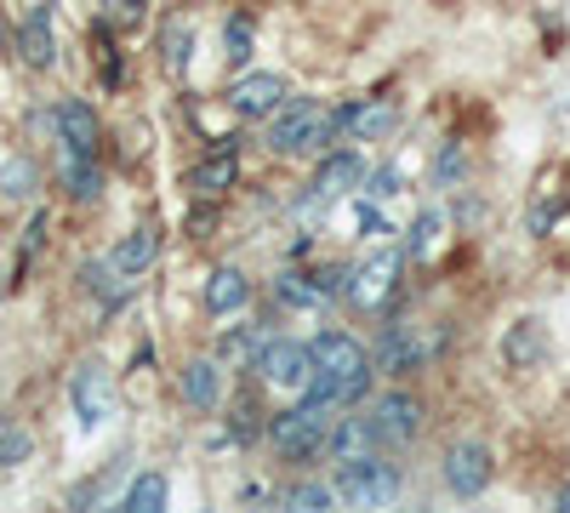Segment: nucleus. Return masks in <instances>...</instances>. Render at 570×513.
Wrapping results in <instances>:
<instances>
[{
    "mask_svg": "<svg viewBox=\"0 0 570 513\" xmlns=\"http://www.w3.org/2000/svg\"><path fill=\"white\" fill-rule=\"evenodd\" d=\"M371 371H376V359L348 337V332H325L320 343H314V377H308V399H320V405H354V399H365V388H371Z\"/></svg>",
    "mask_w": 570,
    "mask_h": 513,
    "instance_id": "nucleus-1",
    "label": "nucleus"
},
{
    "mask_svg": "<svg viewBox=\"0 0 570 513\" xmlns=\"http://www.w3.org/2000/svg\"><path fill=\"white\" fill-rule=\"evenodd\" d=\"M325 434H331V405H320V399H303V405H292V411L268 416V440H274V451H279L285 462L320 456V451H325Z\"/></svg>",
    "mask_w": 570,
    "mask_h": 513,
    "instance_id": "nucleus-2",
    "label": "nucleus"
},
{
    "mask_svg": "<svg viewBox=\"0 0 570 513\" xmlns=\"http://www.w3.org/2000/svg\"><path fill=\"white\" fill-rule=\"evenodd\" d=\"M331 485H337V496L354 502V507H383V502H394L400 474H394V462H376V451H365V456H343Z\"/></svg>",
    "mask_w": 570,
    "mask_h": 513,
    "instance_id": "nucleus-3",
    "label": "nucleus"
},
{
    "mask_svg": "<svg viewBox=\"0 0 570 513\" xmlns=\"http://www.w3.org/2000/svg\"><path fill=\"white\" fill-rule=\"evenodd\" d=\"M268 144H274L279 155H325V149H331V120L320 115V103L292 98V103L274 115Z\"/></svg>",
    "mask_w": 570,
    "mask_h": 513,
    "instance_id": "nucleus-4",
    "label": "nucleus"
},
{
    "mask_svg": "<svg viewBox=\"0 0 570 513\" xmlns=\"http://www.w3.org/2000/svg\"><path fill=\"white\" fill-rule=\"evenodd\" d=\"M257 371H263L274 388H308V377H314V348H303V343H292V337H263Z\"/></svg>",
    "mask_w": 570,
    "mask_h": 513,
    "instance_id": "nucleus-5",
    "label": "nucleus"
},
{
    "mask_svg": "<svg viewBox=\"0 0 570 513\" xmlns=\"http://www.w3.org/2000/svg\"><path fill=\"white\" fill-rule=\"evenodd\" d=\"M69 399H75L80 428H86V434H98V428L109 423V411H115L109 371H104V365H80V371H75V383H69Z\"/></svg>",
    "mask_w": 570,
    "mask_h": 513,
    "instance_id": "nucleus-6",
    "label": "nucleus"
},
{
    "mask_svg": "<svg viewBox=\"0 0 570 513\" xmlns=\"http://www.w3.org/2000/svg\"><path fill=\"white\" fill-rule=\"evenodd\" d=\"M234 144H240V137H217L212 155L188 171V189H195L200 200H217V195H228L234 182H240V149Z\"/></svg>",
    "mask_w": 570,
    "mask_h": 513,
    "instance_id": "nucleus-7",
    "label": "nucleus"
},
{
    "mask_svg": "<svg viewBox=\"0 0 570 513\" xmlns=\"http://www.w3.org/2000/svg\"><path fill=\"white\" fill-rule=\"evenodd\" d=\"M371 428H376V445H411L422 434V399L383 394V399L371 405Z\"/></svg>",
    "mask_w": 570,
    "mask_h": 513,
    "instance_id": "nucleus-8",
    "label": "nucleus"
},
{
    "mask_svg": "<svg viewBox=\"0 0 570 513\" xmlns=\"http://www.w3.org/2000/svg\"><path fill=\"white\" fill-rule=\"evenodd\" d=\"M491 485V451L480 440H462L445 451V491L451 496H480Z\"/></svg>",
    "mask_w": 570,
    "mask_h": 513,
    "instance_id": "nucleus-9",
    "label": "nucleus"
},
{
    "mask_svg": "<svg viewBox=\"0 0 570 513\" xmlns=\"http://www.w3.org/2000/svg\"><path fill=\"white\" fill-rule=\"evenodd\" d=\"M400 251L394 246H383L376 257H365L354 274H348V297L360 303V308H376V303H389V292H394V279H400Z\"/></svg>",
    "mask_w": 570,
    "mask_h": 513,
    "instance_id": "nucleus-10",
    "label": "nucleus"
},
{
    "mask_svg": "<svg viewBox=\"0 0 570 513\" xmlns=\"http://www.w3.org/2000/svg\"><path fill=\"white\" fill-rule=\"evenodd\" d=\"M285 103V80L279 75H240L228 86V109L240 115V120H263Z\"/></svg>",
    "mask_w": 570,
    "mask_h": 513,
    "instance_id": "nucleus-11",
    "label": "nucleus"
},
{
    "mask_svg": "<svg viewBox=\"0 0 570 513\" xmlns=\"http://www.w3.org/2000/svg\"><path fill=\"white\" fill-rule=\"evenodd\" d=\"M52 126H58L63 155H98V115H91V103L63 98V103L52 109Z\"/></svg>",
    "mask_w": 570,
    "mask_h": 513,
    "instance_id": "nucleus-12",
    "label": "nucleus"
},
{
    "mask_svg": "<svg viewBox=\"0 0 570 513\" xmlns=\"http://www.w3.org/2000/svg\"><path fill=\"white\" fill-rule=\"evenodd\" d=\"M422 359H428V348L411 325H389L376 337V371H389V377H411V371H422Z\"/></svg>",
    "mask_w": 570,
    "mask_h": 513,
    "instance_id": "nucleus-13",
    "label": "nucleus"
},
{
    "mask_svg": "<svg viewBox=\"0 0 570 513\" xmlns=\"http://www.w3.org/2000/svg\"><path fill=\"white\" fill-rule=\"evenodd\" d=\"M18 52H23L29 69H52V63H58V34H52V7H46V0L23 18V29H18Z\"/></svg>",
    "mask_w": 570,
    "mask_h": 513,
    "instance_id": "nucleus-14",
    "label": "nucleus"
},
{
    "mask_svg": "<svg viewBox=\"0 0 570 513\" xmlns=\"http://www.w3.org/2000/svg\"><path fill=\"white\" fill-rule=\"evenodd\" d=\"M354 182H365L360 155H325L320 171H314V200H337V195L354 189Z\"/></svg>",
    "mask_w": 570,
    "mask_h": 513,
    "instance_id": "nucleus-15",
    "label": "nucleus"
},
{
    "mask_svg": "<svg viewBox=\"0 0 570 513\" xmlns=\"http://www.w3.org/2000/svg\"><path fill=\"white\" fill-rule=\"evenodd\" d=\"M325 451H331V462L376 451V428H371V416H343V423H331V434H325Z\"/></svg>",
    "mask_w": 570,
    "mask_h": 513,
    "instance_id": "nucleus-16",
    "label": "nucleus"
},
{
    "mask_svg": "<svg viewBox=\"0 0 570 513\" xmlns=\"http://www.w3.org/2000/svg\"><path fill=\"white\" fill-rule=\"evenodd\" d=\"M183 399L195 405V411H217L223 399V371L212 359H188L183 365Z\"/></svg>",
    "mask_w": 570,
    "mask_h": 513,
    "instance_id": "nucleus-17",
    "label": "nucleus"
},
{
    "mask_svg": "<svg viewBox=\"0 0 570 513\" xmlns=\"http://www.w3.org/2000/svg\"><path fill=\"white\" fill-rule=\"evenodd\" d=\"M542 354H548V332H542L537 319H519L513 332L502 337V359H508L513 371H525V365H537Z\"/></svg>",
    "mask_w": 570,
    "mask_h": 513,
    "instance_id": "nucleus-18",
    "label": "nucleus"
},
{
    "mask_svg": "<svg viewBox=\"0 0 570 513\" xmlns=\"http://www.w3.org/2000/svg\"><path fill=\"white\" fill-rule=\"evenodd\" d=\"M246 297H252V279L240 268H217L212 274V286H206V308L212 314H240Z\"/></svg>",
    "mask_w": 570,
    "mask_h": 513,
    "instance_id": "nucleus-19",
    "label": "nucleus"
},
{
    "mask_svg": "<svg viewBox=\"0 0 570 513\" xmlns=\"http://www.w3.org/2000/svg\"><path fill=\"white\" fill-rule=\"evenodd\" d=\"M63 189H69V200H80V206L98 200V195H104L98 160H91V155H63Z\"/></svg>",
    "mask_w": 570,
    "mask_h": 513,
    "instance_id": "nucleus-20",
    "label": "nucleus"
},
{
    "mask_svg": "<svg viewBox=\"0 0 570 513\" xmlns=\"http://www.w3.org/2000/svg\"><path fill=\"white\" fill-rule=\"evenodd\" d=\"M155 251H160V235H155V228H131V235L115 246V268H120V274H142V268L155 263Z\"/></svg>",
    "mask_w": 570,
    "mask_h": 513,
    "instance_id": "nucleus-21",
    "label": "nucleus"
},
{
    "mask_svg": "<svg viewBox=\"0 0 570 513\" xmlns=\"http://www.w3.org/2000/svg\"><path fill=\"white\" fill-rule=\"evenodd\" d=\"M160 52H166V69L183 75L188 58H195V23H188V18H171V23L160 29Z\"/></svg>",
    "mask_w": 570,
    "mask_h": 513,
    "instance_id": "nucleus-22",
    "label": "nucleus"
},
{
    "mask_svg": "<svg viewBox=\"0 0 570 513\" xmlns=\"http://www.w3.org/2000/svg\"><path fill=\"white\" fill-rule=\"evenodd\" d=\"M166 507V474H137L120 496V513H160Z\"/></svg>",
    "mask_w": 570,
    "mask_h": 513,
    "instance_id": "nucleus-23",
    "label": "nucleus"
},
{
    "mask_svg": "<svg viewBox=\"0 0 570 513\" xmlns=\"http://www.w3.org/2000/svg\"><path fill=\"white\" fill-rule=\"evenodd\" d=\"M389 126H394V103H354V115H348V131L360 144H376Z\"/></svg>",
    "mask_w": 570,
    "mask_h": 513,
    "instance_id": "nucleus-24",
    "label": "nucleus"
},
{
    "mask_svg": "<svg viewBox=\"0 0 570 513\" xmlns=\"http://www.w3.org/2000/svg\"><path fill=\"white\" fill-rule=\"evenodd\" d=\"M35 182H40L35 177V160H23V155L18 160H0V200H29Z\"/></svg>",
    "mask_w": 570,
    "mask_h": 513,
    "instance_id": "nucleus-25",
    "label": "nucleus"
},
{
    "mask_svg": "<svg viewBox=\"0 0 570 513\" xmlns=\"http://www.w3.org/2000/svg\"><path fill=\"white\" fill-rule=\"evenodd\" d=\"M274 297H279V303H292V308H314V303H325V297L314 292V279L297 274V268H285V274L274 279Z\"/></svg>",
    "mask_w": 570,
    "mask_h": 513,
    "instance_id": "nucleus-26",
    "label": "nucleus"
},
{
    "mask_svg": "<svg viewBox=\"0 0 570 513\" xmlns=\"http://www.w3.org/2000/svg\"><path fill=\"white\" fill-rule=\"evenodd\" d=\"M337 502V485H285L279 491V507H297V513H320Z\"/></svg>",
    "mask_w": 570,
    "mask_h": 513,
    "instance_id": "nucleus-27",
    "label": "nucleus"
},
{
    "mask_svg": "<svg viewBox=\"0 0 570 513\" xmlns=\"http://www.w3.org/2000/svg\"><path fill=\"white\" fill-rule=\"evenodd\" d=\"M434 240H440V211H416L411 235H405V257H428Z\"/></svg>",
    "mask_w": 570,
    "mask_h": 513,
    "instance_id": "nucleus-28",
    "label": "nucleus"
},
{
    "mask_svg": "<svg viewBox=\"0 0 570 513\" xmlns=\"http://www.w3.org/2000/svg\"><path fill=\"white\" fill-rule=\"evenodd\" d=\"M257 348H263L257 325H240V332H228V337H223V348H217V354H223V359H240V365H246V359L257 365Z\"/></svg>",
    "mask_w": 570,
    "mask_h": 513,
    "instance_id": "nucleus-29",
    "label": "nucleus"
},
{
    "mask_svg": "<svg viewBox=\"0 0 570 513\" xmlns=\"http://www.w3.org/2000/svg\"><path fill=\"white\" fill-rule=\"evenodd\" d=\"M115 274H120V268H115V257H109V263H86V268H80L86 292H98L104 303H120V292H115Z\"/></svg>",
    "mask_w": 570,
    "mask_h": 513,
    "instance_id": "nucleus-30",
    "label": "nucleus"
},
{
    "mask_svg": "<svg viewBox=\"0 0 570 513\" xmlns=\"http://www.w3.org/2000/svg\"><path fill=\"white\" fill-rule=\"evenodd\" d=\"M434 177H440V189H456V182L468 177V155H462V144H445V149H440Z\"/></svg>",
    "mask_w": 570,
    "mask_h": 513,
    "instance_id": "nucleus-31",
    "label": "nucleus"
},
{
    "mask_svg": "<svg viewBox=\"0 0 570 513\" xmlns=\"http://www.w3.org/2000/svg\"><path fill=\"white\" fill-rule=\"evenodd\" d=\"M223 46H228V63H246L252 58V18H228Z\"/></svg>",
    "mask_w": 570,
    "mask_h": 513,
    "instance_id": "nucleus-32",
    "label": "nucleus"
},
{
    "mask_svg": "<svg viewBox=\"0 0 570 513\" xmlns=\"http://www.w3.org/2000/svg\"><path fill=\"white\" fill-rule=\"evenodd\" d=\"M23 456H29V434L0 416V468H12V462H23Z\"/></svg>",
    "mask_w": 570,
    "mask_h": 513,
    "instance_id": "nucleus-33",
    "label": "nucleus"
},
{
    "mask_svg": "<svg viewBox=\"0 0 570 513\" xmlns=\"http://www.w3.org/2000/svg\"><path fill=\"white\" fill-rule=\"evenodd\" d=\"M104 7H109V12H104V23H109V29H137V23H142V7H149V0H104Z\"/></svg>",
    "mask_w": 570,
    "mask_h": 513,
    "instance_id": "nucleus-34",
    "label": "nucleus"
},
{
    "mask_svg": "<svg viewBox=\"0 0 570 513\" xmlns=\"http://www.w3.org/2000/svg\"><path fill=\"white\" fill-rule=\"evenodd\" d=\"M354 228H360V240H383V235H394V228L383 223V211H376L371 200H360V206H354Z\"/></svg>",
    "mask_w": 570,
    "mask_h": 513,
    "instance_id": "nucleus-35",
    "label": "nucleus"
},
{
    "mask_svg": "<svg viewBox=\"0 0 570 513\" xmlns=\"http://www.w3.org/2000/svg\"><path fill=\"white\" fill-rule=\"evenodd\" d=\"M257 416H263V411H257L252 399H240V405H234V416H228V434L240 440V445H246V440H257V428H263Z\"/></svg>",
    "mask_w": 570,
    "mask_h": 513,
    "instance_id": "nucleus-36",
    "label": "nucleus"
},
{
    "mask_svg": "<svg viewBox=\"0 0 570 513\" xmlns=\"http://www.w3.org/2000/svg\"><path fill=\"white\" fill-rule=\"evenodd\" d=\"M400 182H405V177H400L394 166H383V171L365 177V195H371V200H389V195H400Z\"/></svg>",
    "mask_w": 570,
    "mask_h": 513,
    "instance_id": "nucleus-37",
    "label": "nucleus"
},
{
    "mask_svg": "<svg viewBox=\"0 0 570 513\" xmlns=\"http://www.w3.org/2000/svg\"><path fill=\"white\" fill-rule=\"evenodd\" d=\"M40 240H46V211H35V217H29V228H23V257H35V251H40Z\"/></svg>",
    "mask_w": 570,
    "mask_h": 513,
    "instance_id": "nucleus-38",
    "label": "nucleus"
},
{
    "mask_svg": "<svg viewBox=\"0 0 570 513\" xmlns=\"http://www.w3.org/2000/svg\"><path fill=\"white\" fill-rule=\"evenodd\" d=\"M212 228V206H200V211H188V235H206Z\"/></svg>",
    "mask_w": 570,
    "mask_h": 513,
    "instance_id": "nucleus-39",
    "label": "nucleus"
},
{
    "mask_svg": "<svg viewBox=\"0 0 570 513\" xmlns=\"http://www.w3.org/2000/svg\"><path fill=\"white\" fill-rule=\"evenodd\" d=\"M553 507H564V513H570V480L559 485V496H553Z\"/></svg>",
    "mask_w": 570,
    "mask_h": 513,
    "instance_id": "nucleus-40",
    "label": "nucleus"
},
{
    "mask_svg": "<svg viewBox=\"0 0 570 513\" xmlns=\"http://www.w3.org/2000/svg\"><path fill=\"white\" fill-rule=\"evenodd\" d=\"M0 292H7V286H0Z\"/></svg>",
    "mask_w": 570,
    "mask_h": 513,
    "instance_id": "nucleus-41",
    "label": "nucleus"
}]
</instances>
